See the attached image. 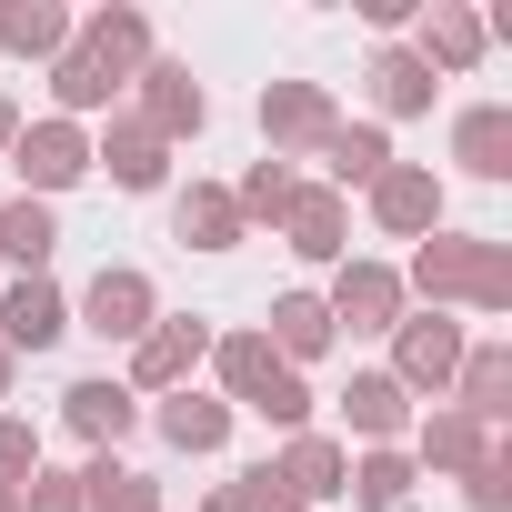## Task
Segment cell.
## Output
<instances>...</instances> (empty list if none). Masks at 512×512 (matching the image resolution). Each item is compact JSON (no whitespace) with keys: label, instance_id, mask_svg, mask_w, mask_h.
<instances>
[{"label":"cell","instance_id":"1","mask_svg":"<svg viewBox=\"0 0 512 512\" xmlns=\"http://www.w3.org/2000/svg\"><path fill=\"white\" fill-rule=\"evenodd\" d=\"M402 292H412L422 312H512V241L442 221V231H422V241H412Z\"/></svg>","mask_w":512,"mask_h":512},{"label":"cell","instance_id":"2","mask_svg":"<svg viewBox=\"0 0 512 512\" xmlns=\"http://www.w3.org/2000/svg\"><path fill=\"white\" fill-rule=\"evenodd\" d=\"M151 322H161V282H151L141 262H101L91 292L71 302V332H91V342H111V352H131Z\"/></svg>","mask_w":512,"mask_h":512},{"label":"cell","instance_id":"3","mask_svg":"<svg viewBox=\"0 0 512 512\" xmlns=\"http://www.w3.org/2000/svg\"><path fill=\"white\" fill-rule=\"evenodd\" d=\"M211 332H221L211 312H161V322L131 342V372H121V382H131L141 402H161V392L201 382V362H211Z\"/></svg>","mask_w":512,"mask_h":512},{"label":"cell","instance_id":"4","mask_svg":"<svg viewBox=\"0 0 512 512\" xmlns=\"http://www.w3.org/2000/svg\"><path fill=\"white\" fill-rule=\"evenodd\" d=\"M382 342H392V362H382V372H392L412 402H422V392L442 402V392H452V372H462V342H472V322H452V312H402Z\"/></svg>","mask_w":512,"mask_h":512},{"label":"cell","instance_id":"5","mask_svg":"<svg viewBox=\"0 0 512 512\" xmlns=\"http://www.w3.org/2000/svg\"><path fill=\"white\" fill-rule=\"evenodd\" d=\"M322 312H332V332H352V342L392 332V322L412 312V292H402V262H372V251L332 262V292H322Z\"/></svg>","mask_w":512,"mask_h":512},{"label":"cell","instance_id":"6","mask_svg":"<svg viewBox=\"0 0 512 512\" xmlns=\"http://www.w3.org/2000/svg\"><path fill=\"white\" fill-rule=\"evenodd\" d=\"M251 111H262V151L292 161V171L342 131V101H332L322 81H262V101H251Z\"/></svg>","mask_w":512,"mask_h":512},{"label":"cell","instance_id":"7","mask_svg":"<svg viewBox=\"0 0 512 512\" xmlns=\"http://www.w3.org/2000/svg\"><path fill=\"white\" fill-rule=\"evenodd\" d=\"M131 121H141V131H151L161 151H181V141H201V131H211V91H201V71L161 51V61H151V71L131 81Z\"/></svg>","mask_w":512,"mask_h":512},{"label":"cell","instance_id":"8","mask_svg":"<svg viewBox=\"0 0 512 512\" xmlns=\"http://www.w3.org/2000/svg\"><path fill=\"white\" fill-rule=\"evenodd\" d=\"M11 181L31 191V201H61V191H81L91 181V131L81 121H21V141H11Z\"/></svg>","mask_w":512,"mask_h":512},{"label":"cell","instance_id":"9","mask_svg":"<svg viewBox=\"0 0 512 512\" xmlns=\"http://www.w3.org/2000/svg\"><path fill=\"white\" fill-rule=\"evenodd\" d=\"M362 201H372V231H382V241H422V231H442V221H452V191H442V171H432V161H392Z\"/></svg>","mask_w":512,"mask_h":512},{"label":"cell","instance_id":"10","mask_svg":"<svg viewBox=\"0 0 512 512\" xmlns=\"http://www.w3.org/2000/svg\"><path fill=\"white\" fill-rule=\"evenodd\" d=\"M402 51L432 71V81H462V71H482V11H472V0H422V11H412V31H402Z\"/></svg>","mask_w":512,"mask_h":512},{"label":"cell","instance_id":"11","mask_svg":"<svg viewBox=\"0 0 512 512\" xmlns=\"http://www.w3.org/2000/svg\"><path fill=\"white\" fill-rule=\"evenodd\" d=\"M71 41H81V51H91L121 91L161 61V41H151V11H141V0H101V11H81V21H71Z\"/></svg>","mask_w":512,"mask_h":512},{"label":"cell","instance_id":"12","mask_svg":"<svg viewBox=\"0 0 512 512\" xmlns=\"http://www.w3.org/2000/svg\"><path fill=\"white\" fill-rule=\"evenodd\" d=\"M61 432L91 442V452H121V442L141 432V392H131L121 372H81V382L61 392Z\"/></svg>","mask_w":512,"mask_h":512},{"label":"cell","instance_id":"13","mask_svg":"<svg viewBox=\"0 0 512 512\" xmlns=\"http://www.w3.org/2000/svg\"><path fill=\"white\" fill-rule=\"evenodd\" d=\"M282 251H292V262H312V272L352 262V201H342V191H322V181H302V191H292V211H282Z\"/></svg>","mask_w":512,"mask_h":512},{"label":"cell","instance_id":"14","mask_svg":"<svg viewBox=\"0 0 512 512\" xmlns=\"http://www.w3.org/2000/svg\"><path fill=\"white\" fill-rule=\"evenodd\" d=\"M141 422H151V432H161L171 452H191V462H211V452L231 442V422H241V412H231L221 392H201V382H181V392H161V402H141Z\"/></svg>","mask_w":512,"mask_h":512},{"label":"cell","instance_id":"15","mask_svg":"<svg viewBox=\"0 0 512 512\" xmlns=\"http://www.w3.org/2000/svg\"><path fill=\"white\" fill-rule=\"evenodd\" d=\"M492 442H512V432H482L472 412L432 402V412H412V442H402V452H412V472H422V482H432V472H452V482H462V472H472Z\"/></svg>","mask_w":512,"mask_h":512},{"label":"cell","instance_id":"16","mask_svg":"<svg viewBox=\"0 0 512 512\" xmlns=\"http://www.w3.org/2000/svg\"><path fill=\"white\" fill-rule=\"evenodd\" d=\"M71 342V292L41 272V282H11V292H0V352H61Z\"/></svg>","mask_w":512,"mask_h":512},{"label":"cell","instance_id":"17","mask_svg":"<svg viewBox=\"0 0 512 512\" xmlns=\"http://www.w3.org/2000/svg\"><path fill=\"white\" fill-rule=\"evenodd\" d=\"M442 402L472 412L482 432H512V342H462V372H452Z\"/></svg>","mask_w":512,"mask_h":512},{"label":"cell","instance_id":"18","mask_svg":"<svg viewBox=\"0 0 512 512\" xmlns=\"http://www.w3.org/2000/svg\"><path fill=\"white\" fill-rule=\"evenodd\" d=\"M332 402H342V432H352L362 452H382V442H412V392H402L392 372H352Z\"/></svg>","mask_w":512,"mask_h":512},{"label":"cell","instance_id":"19","mask_svg":"<svg viewBox=\"0 0 512 512\" xmlns=\"http://www.w3.org/2000/svg\"><path fill=\"white\" fill-rule=\"evenodd\" d=\"M91 171H111V191H141V201H151V191H171V151H161L131 111H111V131L91 141Z\"/></svg>","mask_w":512,"mask_h":512},{"label":"cell","instance_id":"20","mask_svg":"<svg viewBox=\"0 0 512 512\" xmlns=\"http://www.w3.org/2000/svg\"><path fill=\"white\" fill-rule=\"evenodd\" d=\"M452 171L462 181H512V101L452 111Z\"/></svg>","mask_w":512,"mask_h":512},{"label":"cell","instance_id":"21","mask_svg":"<svg viewBox=\"0 0 512 512\" xmlns=\"http://www.w3.org/2000/svg\"><path fill=\"white\" fill-rule=\"evenodd\" d=\"M0 262H11V282H41L51 262H61V211L51 201H0Z\"/></svg>","mask_w":512,"mask_h":512},{"label":"cell","instance_id":"22","mask_svg":"<svg viewBox=\"0 0 512 512\" xmlns=\"http://www.w3.org/2000/svg\"><path fill=\"white\" fill-rule=\"evenodd\" d=\"M312 161H322V191H342V201H352V191H372V181L392 171V131H382V121H342Z\"/></svg>","mask_w":512,"mask_h":512},{"label":"cell","instance_id":"23","mask_svg":"<svg viewBox=\"0 0 512 512\" xmlns=\"http://www.w3.org/2000/svg\"><path fill=\"white\" fill-rule=\"evenodd\" d=\"M171 231H181V251H241L251 241L241 211H231V181H181L171 191Z\"/></svg>","mask_w":512,"mask_h":512},{"label":"cell","instance_id":"24","mask_svg":"<svg viewBox=\"0 0 512 512\" xmlns=\"http://www.w3.org/2000/svg\"><path fill=\"white\" fill-rule=\"evenodd\" d=\"M262 342H272V362H282V372H302V362L342 352V332H332L322 292H282V302H272V322H262Z\"/></svg>","mask_w":512,"mask_h":512},{"label":"cell","instance_id":"25","mask_svg":"<svg viewBox=\"0 0 512 512\" xmlns=\"http://www.w3.org/2000/svg\"><path fill=\"white\" fill-rule=\"evenodd\" d=\"M272 472L302 492V512H312V502H342V482H352V442H342V432H292Z\"/></svg>","mask_w":512,"mask_h":512},{"label":"cell","instance_id":"26","mask_svg":"<svg viewBox=\"0 0 512 512\" xmlns=\"http://www.w3.org/2000/svg\"><path fill=\"white\" fill-rule=\"evenodd\" d=\"M201 372H211V392H221V402L241 412L251 392H262V382L282 372V362H272V342H262V322H241V332H211V362H201Z\"/></svg>","mask_w":512,"mask_h":512},{"label":"cell","instance_id":"27","mask_svg":"<svg viewBox=\"0 0 512 512\" xmlns=\"http://www.w3.org/2000/svg\"><path fill=\"white\" fill-rule=\"evenodd\" d=\"M111 111H121V81L71 41V51L51 61V121H111Z\"/></svg>","mask_w":512,"mask_h":512},{"label":"cell","instance_id":"28","mask_svg":"<svg viewBox=\"0 0 512 512\" xmlns=\"http://www.w3.org/2000/svg\"><path fill=\"white\" fill-rule=\"evenodd\" d=\"M0 51L51 71V61L71 51V11H61V0H0Z\"/></svg>","mask_w":512,"mask_h":512},{"label":"cell","instance_id":"29","mask_svg":"<svg viewBox=\"0 0 512 512\" xmlns=\"http://www.w3.org/2000/svg\"><path fill=\"white\" fill-rule=\"evenodd\" d=\"M362 81H372V111H382V121H422V111H432V91H442V81H432V71L402 51V41H382Z\"/></svg>","mask_w":512,"mask_h":512},{"label":"cell","instance_id":"30","mask_svg":"<svg viewBox=\"0 0 512 512\" xmlns=\"http://www.w3.org/2000/svg\"><path fill=\"white\" fill-rule=\"evenodd\" d=\"M412 452L402 442H382V452H352V482H342V502L352 512H412Z\"/></svg>","mask_w":512,"mask_h":512},{"label":"cell","instance_id":"31","mask_svg":"<svg viewBox=\"0 0 512 512\" xmlns=\"http://www.w3.org/2000/svg\"><path fill=\"white\" fill-rule=\"evenodd\" d=\"M81 512H171V502H161V482H151L141 462L91 452V462H81Z\"/></svg>","mask_w":512,"mask_h":512},{"label":"cell","instance_id":"32","mask_svg":"<svg viewBox=\"0 0 512 512\" xmlns=\"http://www.w3.org/2000/svg\"><path fill=\"white\" fill-rule=\"evenodd\" d=\"M292 191H302V171L292 161H251L241 181H231V211H241V231H282V211H292Z\"/></svg>","mask_w":512,"mask_h":512},{"label":"cell","instance_id":"33","mask_svg":"<svg viewBox=\"0 0 512 512\" xmlns=\"http://www.w3.org/2000/svg\"><path fill=\"white\" fill-rule=\"evenodd\" d=\"M241 412H251V422H272V432L292 442V432H312V412H322V402H312V382H302V372H272Z\"/></svg>","mask_w":512,"mask_h":512},{"label":"cell","instance_id":"34","mask_svg":"<svg viewBox=\"0 0 512 512\" xmlns=\"http://www.w3.org/2000/svg\"><path fill=\"white\" fill-rule=\"evenodd\" d=\"M462 512H512V442H492V452L462 472Z\"/></svg>","mask_w":512,"mask_h":512},{"label":"cell","instance_id":"35","mask_svg":"<svg viewBox=\"0 0 512 512\" xmlns=\"http://www.w3.org/2000/svg\"><path fill=\"white\" fill-rule=\"evenodd\" d=\"M41 462H51V452H41V422H21V412H0V482L21 492V482H31Z\"/></svg>","mask_w":512,"mask_h":512},{"label":"cell","instance_id":"36","mask_svg":"<svg viewBox=\"0 0 512 512\" xmlns=\"http://www.w3.org/2000/svg\"><path fill=\"white\" fill-rule=\"evenodd\" d=\"M231 492H241V512H302V492L272 472V462H251V472H231Z\"/></svg>","mask_w":512,"mask_h":512},{"label":"cell","instance_id":"37","mask_svg":"<svg viewBox=\"0 0 512 512\" xmlns=\"http://www.w3.org/2000/svg\"><path fill=\"white\" fill-rule=\"evenodd\" d=\"M21 512H81V472H61V462H41V472L21 482Z\"/></svg>","mask_w":512,"mask_h":512},{"label":"cell","instance_id":"38","mask_svg":"<svg viewBox=\"0 0 512 512\" xmlns=\"http://www.w3.org/2000/svg\"><path fill=\"white\" fill-rule=\"evenodd\" d=\"M11 141H21V101L0 91V161H11Z\"/></svg>","mask_w":512,"mask_h":512},{"label":"cell","instance_id":"39","mask_svg":"<svg viewBox=\"0 0 512 512\" xmlns=\"http://www.w3.org/2000/svg\"><path fill=\"white\" fill-rule=\"evenodd\" d=\"M191 512H241V492H231V482H221V492H201V502H191Z\"/></svg>","mask_w":512,"mask_h":512},{"label":"cell","instance_id":"40","mask_svg":"<svg viewBox=\"0 0 512 512\" xmlns=\"http://www.w3.org/2000/svg\"><path fill=\"white\" fill-rule=\"evenodd\" d=\"M11 382H21V362H11V352H0V402H11Z\"/></svg>","mask_w":512,"mask_h":512},{"label":"cell","instance_id":"41","mask_svg":"<svg viewBox=\"0 0 512 512\" xmlns=\"http://www.w3.org/2000/svg\"><path fill=\"white\" fill-rule=\"evenodd\" d=\"M0 512H21V492H11V482H0Z\"/></svg>","mask_w":512,"mask_h":512}]
</instances>
